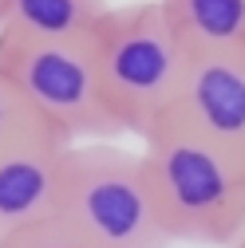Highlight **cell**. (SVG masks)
Here are the masks:
<instances>
[{"mask_svg": "<svg viewBox=\"0 0 245 248\" xmlns=\"http://www.w3.org/2000/svg\"><path fill=\"white\" fill-rule=\"evenodd\" d=\"M0 75L71 146L115 142L122 134L103 99L91 40H32L0 32Z\"/></svg>", "mask_w": 245, "mask_h": 248, "instance_id": "cell-4", "label": "cell"}, {"mask_svg": "<svg viewBox=\"0 0 245 248\" xmlns=\"http://www.w3.org/2000/svg\"><path fill=\"white\" fill-rule=\"evenodd\" d=\"M12 248H87L64 221H52V225H44V229H36V232H28L24 240H16Z\"/></svg>", "mask_w": 245, "mask_h": 248, "instance_id": "cell-10", "label": "cell"}, {"mask_svg": "<svg viewBox=\"0 0 245 248\" xmlns=\"http://www.w3.org/2000/svg\"><path fill=\"white\" fill-rule=\"evenodd\" d=\"M44 134H55V130L48 126L32 107H28V99L20 95V91L0 75V150H8L16 142H28V138H44Z\"/></svg>", "mask_w": 245, "mask_h": 248, "instance_id": "cell-9", "label": "cell"}, {"mask_svg": "<svg viewBox=\"0 0 245 248\" xmlns=\"http://www.w3.org/2000/svg\"><path fill=\"white\" fill-rule=\"evenodd\" d=\"M107 12V0H8V20L0 32L32 40H91Z\"/></svg>", "mask_w": 245, "mask_h": 248, "instance_id": "cell-7", "label": "cell"}, {"mask_svg": "<svg viewBox=\"0 0 245 248\" xmlns=\"http://www.w3.org/2000/svg\"><path fill=\"white\" fill-rule=\"evenodd\" d=\"M95 59L103 99L122 134L146 138L155 122L174 110L190 63V44L162 0L111 8L95 28Z\"/></svg>", "mask_w": 245, "mask_h": 248, "instance_id": "cell-2", "label": "cell"}, {"mask_svg": "<svg viewBox=\"0 0 245 248\" xmlns=\"http://www.w3.org/2000/svg\"><path fill=\"white\" fill-rule=\"evenodd\" d=\"M139 154L174 244H237L245 236V154L178 114H162Z\"/></svg>", "mask_w": 245, "mask_h": 248, "instance_id": "cell-1", "label": "cell"}, {"mask_svg": "<svg viewBox=\"0 0 245 248\" xmlns=\"http://www.w3.org/2000/svg\"><path fill=\"white\" fill-rule=\"evenodd\" d=\"M4 20H8V0H0V28H4Z\"/></svg>", "mask_w": 245, "mask_h": 248, "instance_id": "cell-11", "label": "cell"}, {"mask_svg": "<svg viewBox=\"0 0 245 248\" xmlns=\"http://www.w3.org/2000/svg\"><path fill=\"white\" fill-rule=\"evenodd\" d=\"M190 47H245V0H162Z\"/></svg>", "mask_w": 245, "mask_h": 248, "instance_id": "cell-8", "label": "cell"}, {"mask_svg": "<svg viewBox=\"0 0 245 248\" xmlns=\"http://www.w3.org/2000/svg\"><path fill=\"white\" fill-rule=\"evenodd\" d=\"M64 221L87 248H170L155 197L142 173V154L111 142H83L64 154Z\"/></svg>", "mask_w": 245, "mask_h": 248, "instance_id": "cell-3", "label": "cell"}, {"mask_svg": "<svg viewBox=\"0 0 245 248\" xmlns=\"http://www.w3.org/2000/svg\"><path fill=\"white\" fill-rule=\"evenodd\" d=\"M68 146L71 142L44 134L0 150V248L59 221Z\"/></svg>", "mask_w": 245, "mask_h": 248, "instance_id": "cell-5", "label": "cell"}, {"mask_svg": "<svg viewBox=\"0 0 245 248\" xmlns=\"http://www.w3.org/2000/svg\"><path fill=\"white\" fill-rule=\"evenodd\" d=\"M170 114L245 154V47H190L186 79Z\"/></svg>", "mask_w": 245, "mask_h": 248, "instance_id": "cell-6", "label": "cell"}, {"mask_svg": "<svg viewBox=\"0 0 245 248\" xmlns=\"http://www.w3.org/2000/svg\"><path fill=\"white\" fill-rule=\"evenodd\" d=\"M233 248H245V236H241V240H237V244H233Z\"/></svg>", "mask_w": 245, "mask_h": 248, "instance_id": "cell-12", "label": "cell"}]
</instances>
